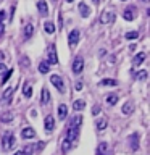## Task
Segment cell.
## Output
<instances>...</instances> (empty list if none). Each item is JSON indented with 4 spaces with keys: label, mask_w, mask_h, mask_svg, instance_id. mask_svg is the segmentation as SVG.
Returning a JSON list of instances; mask_svg holds the SVG:
<instances>
[{
    "label": "cell",
    "mask_w": 150,
    "mask_h": 155,
    "mask_svg": "<svg viewBox=\"0 0 150 155\" xmlns=\"http://www.w3.org/2000/svg\"><path fill=\"white\" fill-rule=\"evenodd\" d=\"M15 144H16V139H15V136L13 133H5L3 134V137H2V147L3 150H11L15 147Z\"/></svg>",
    "instance_id": "obj_1"
},
{
    "label": "cell",
    "mask_w": 150,
    "mask_h": 155,
    "mask_svg": "<svg viewBox=\"0 0 150 155\" xmlns=\"http://www.w3.org/2000/svg\"><path fill=\"white\" fill-rule=\"evenodd\" d=\"M50 82L58 89V92H65V82L58 74H52L50 76Z\"/></svg>",
    "instance_id": "obj_2"
},
{
    "label": "cell",
    "mask_w": 150,
    "mask_h": 155,
    "mask_svg": "<svg viewBox=\"0 0 150 155\" xmlns=\"http://www.w3.org/2000/svg\"><path fill=\"white\" fill-rule=\"evenodd\" d=\"M79 36H81V32L77 31V29H73L70 32V36H68V44H70V47H74L76 44L79 42Z\"/></svg>",
    "instance_id": "obj_3"
},
{
    "label": "cell",
    "mask_w": 150,
    "mask_h": 155,
    "mask_svg": "<svg viewBox=\"0 0 150 155\" xmlns=\"http://www.w3.org/2000/svg\"><path fill=\"white\" fill-rule=\"evenodd\" d=\"M77 134H79V126H76V124H70V128H68V134H66V139H70L71 142L77 137Z\"/></svg>",
    "instance_id": "obj_4"
},
{
    "label": "cell",
    "mask_w": 150,
    "mask_h": 155,
    "mask_svg": "<svg viewBox=\"0 0 150 155\" xmlns=\"http://www.w3.org/2000/svg\"><path fill=\"white\" fill-rule=\"evenodd\" d=\"M84 70V60H82V57H77L74 61H73V73L74 74H79V73Z\"/></svg>",
    "instance_id": "obj_5"
},
{
    "label": "cell",
    "mask_w": 150,
    "mask_h": 155,
    "mask_svg": "<svg viewBox=\"0 0 150 155\" xmlns=\"http://www.w3.org/2000/svg\"><path fill=\"white\" fill-rule=\"evenodd\" d=\"M44 128H45L47 133H52L53 129H55V120H53V116L47 115L45 120H44Z\"/></svg>",
    "instance_id": "obj_6"
},
{
    "label": "cell",
    "mask_w": 150,
    "mask_h": 155,
    "mask_svg": "<svg viewBox=\"0 0 150 155\" xmlns=\"http://www.w3.org/2000/svg\"><path fill=\"white\" fill-rule=\"evenodd\" d=\"M48 63H50V65H57V63H58V57H57L55 45H50V47H48Z\"/></svg>",
    "instance_id": "obj_7"
},
{
    "label": "cell",
    "mask_w": 150,
    "mask_h": 155,
    "mask_svg": "<svg viewBox=\"0 0 150 155\" xmlns=\"http://www.w3.org/2000/svg\"><path fill=\"white\" fill-rule=\"evenodd\" d=\"M121 111H123L124 116L132 115V111H134V104H132V102H126V104L123 105V108H121Z\"/></svg>",
    "instance_id": "obj_8"
},
{
    "label": "cell",
    "mask_w": 150,
    "mask_h": 155,
    "mask_svg": "<svg viewBox=\"0 0 150 155\" xmlns=\"http://www.w3.org/2000/svg\"><path fill=\"white\" fill-rule=\"evenodd\" d=\"M32 34H34V26L31 23H28L26 26H24V41H29V39L32 37Z\"/></svg>",
    "instance_id": "obj_9"
},
{
    "label": "cell",
    "mask_w": 150,
    "mask_h": 155,
    "mask_svg": "<svg viewBox=\"0 0 150 155\" xmlns=\"http://www.w3.org/2000/svg\"><path fill=\"white\" fill-rule=\"evenodd\" d=\"M37 10H39L41 15H47L48 13V5H47L45 0H39L37 2Z\"/></svg>",
    "instance_id": "obj_10"
},
{
    "label": "cell",
    "mask_w": 150,
    "mask_h": 155,
    "mask_svg": "<svg viewBox=\"0 0 150 155\" xmlns=\"http://www.w3.org/2000/svg\"><path fill=\"white\" fill-rule=\"evenodd\" d=\"M21 136H23L24 139H32L34 136H36V131H34L32 128H29V126H28V128H24V129L21 131Z\"/></svg>",
    "instance_id": "obj_11"
},
{
    "label": "cell",
    "mask_w": 150,
    "mask_h": 155,
    "mask_svg": "<svg viewBox=\"0 0 150 155\" xmlns=\"http://www.w3.org/2000/svg\"><path fill=\"white\" fill-rule=\"evenodd\" d=\"M145 58H147V53H145V52H140L139 55H135V57H134V60H132V65H134V66H137V65H142V61L145 60Z\"/></svg>",
    "instance_id": "obj_12"
},
{
    "label": "cell",
    "mask_w": 150,
    "mask_h": 155,
    "mask_svg": "<svg viewBox=\"0 0 150 155\" xmlns=\"http://www.w3.org/2000/svg\"><path fill=\"white\" fill-rule=\"evenodd\" d=\"M111 19H113V15H111L110 12H103V13H102V16H100V23L106 24V23H110Z\"/></svg>",
    "instance_id": "obj_13"
},
{
    "label": "cell",
    "mask_w": 150,
    "mask_h": 155,
    "mask_svg": "<svg viewBox=\"0 0 150 155\" xmlns=\"http://www.w3.org/2000/svg\"><path fill=\"white\" fill-rule=\"evenodd\" d=\"M68 115V107L65 104H61L60 107H58V116H60V120H65Z\"/></svg>",
    "instance_id": "obj_14"
},
{
    "label": "cell",
    "mask_w": 150,
    "mask_h": 155,
    "mask_svg": "<svg viewBox=\"0 0 150 155\" xmlns=\"http://www.w3.org/2000/svg\"><path fill=\"white\" fill-rule=\"evenodd\" d=\"M39 71H41L42 74H47V73L50 71V63H48V61H41V65H39Z\"/></svg>",
    "instance_id": "obj_15"
},
{
    "label": "cell",
    "mask_w": 150,
    "mask_h": 155,
    "mask_svg": "<svg viewBox=\"0 0 150 155\" xmlns=\"http://www.w3.org/2000/svg\"><path fill=\"white\" fill-rule=\"evenodd\" d=\"M129 140H131V149H132V150H137V149H139V136H137V134H132Z\"/></svg>",
    "instance_id": "obj_16"
},
{
    "label": "cell",
    "mask_w": 150,
    "mask_h": 155,
    "mask_svg": "<svg viewBox=\"0 0 150 155\" xmlns=\"http://www.w3.org/2000/svg\"><path fill=\"white\" fill-rule=\"evenodd\" d=\"M79 12H81V16H89V15H90V8L89 7H87V5L86 3H79Z\"/></svg>",
    "instance_id": "obj_17"
},
{
    "label": "cell",
    "mask_w": 150,
    "mask_h": 155,
    "mask_svg": "<svg viewBox=\"0 0 150 155\" xmlns=\"http://www.w3.org/2000/svg\"><path fill=\"white\" fill-rule=\"evenodd\" d=\"M73 147V142H71V140L70 139H65V140H63V142H61V152H70V149Z\"/></svg>",
    "instance_id": "obj_18"
},
{
    "label": "cell",
    "mask_w": 150,
    "mask_h": 155,
    "mask_svg": "<svg viewBox=\"0 0 150 155\" xmlns=\"http://www.w3.org/2000/svg\"><path fill=\"white\" fill-rule=\"evenodd\" d=\"M106 150H108V144L100 142L99 147H97V155H103V153H106Z\"/></svg>",
    "instance_id": "obj_19"
},
{
    "label": "cell",
    "mask_w": 150,
    "mask_h": 155,
    "mask_svg": "<svg viewBox=\"0 0 150 155\" xmlns=\"http://www.w3.org/2000/svg\"><path fill=\"white\" fill-rule=\"evenodd\" d=\"M84 107H86V104H84V100H81V99H77V100L73 102V108L77 110V111H81Z\"/></svg>",
    "instance_id": "obj_20"
},
{
    "label": "cell",
    "mask_w": 150,
    "mask_h": 155,
    "mask_svg": "<svg viewBox=\"0 0 150 155\" xmlns=\"http://www.w3.org/2000/svg\"><path fill=\"white\" fill-rule=\"evenodd\" d=\"M44 31H45L47 34H53V32H55V26H53V23H50V21L44 23Z\"/></svg>",
    "instance_id": "obj_21"
},
{
    "label": "cell",
    "mask_w": 150,
    "mask_h": 155,
    "mask_svg": "<svg viewBox=\"0 0 150 155\" xmlns=\"http://www.w3.org/2000/svg\"><path fill=\"white\" fill-rule=\"evenodd\" d=\"M23 94H24V97H26V99H29V97L32 95V86L31 84H24V89H23Z\"/></svg>",
    "instance_id": "obj_22"
},
{
    "label": "cell",
    "mask_w": 150,
    "mask_h": 155,
    "mask_svg": "<svg viewBox=\"0 0 150 155\" xmlns=\"http://www.w3.org/2000/svg\"><path fill=\"white\" fill-rule=\"evenodd\" d=\"M42 104H47V102L48 100H50V92H48V89H47V87H44V89H42Z\"/></svg>",
    "instance_id": "obj_23"
},
{
    "label": "cell",
    "mask_w": 150,
    "mask_h": 155,
    "mask_svg": "<svg viewBox=\"0 0 150 155\" xmlns=\"http://www.w3.org/2000/svg\"><path fill=\"white\" fill-rule=\"evenodd\" d=\"M139 37V32L137 31H129L124 34V39H128V41H134V39Z\"/></svg>",
    "instance_id": "obj_24"
},
{
    "label": "cell",
    "mask_w": 150,
    "mask_h": 155,
    "mask_svg": "<svg viewBox=\"0 0 150 155\" xmlns=\"http://www.w3.org/2000/svg\"><path fill=\"white\" fill-rule=\"evenodd\" d=\"M116 102H118V95H116V94L106 95V104H108V105H115Z\"/></svg>",
    "instance_id": "obj_25"
},
{
    "label": "cell",
    "mask_w": 150,
    "mask_h": 155,
    "mask_svg": "<svg viewBox=\"0 0 150 155\" xmlns=\"http://www.w3.org/2000/svg\"><path fill=\"white\" fill-rule=\"evenodd\" d=\"M2 121L3 123H10V121H13V113L11 111H5L2 115Z\"/></svg>",
    "instance_id": "obj_26"
},
{
    "label": "cell",
    "mask_w": 150,
    "mask_h": 155,
    "mask_svg": "<svg viewBox=\"0 0 150 155\" xmlns=\"http://www.w3.org/2000/svg\"><path fill=\"white\" fill-rule=\"evenodd\" d=\"M100 86H118V81L116 79H102Z\"/></svg>",
    "instance_id": "obj_27"
},
{
    "label": "cell",
    "mask_w": 150,
    "mask_h": 155,
    "mask_svg": "<svg viewBox=\"0 0 150 155\" xmlns=\"http://www.w3.org/2000/svg\"><path fill=\"white\" fill-rule=\"evenodd\" d=\"M123 18L126 19V21H132L134 19V15H132V10H124V13H123Z\"/></svg>",
    "instance_id": "obj_28"
},
{
    "label": "cell",
    "mask_w": 150,
    "mask_h": 155,
    "mask_svg": "<svg viewBox=\"0 0 150 155\" xmlns=\"http://www.w3.org/2000/svg\"><path fill=\"white\" fill-rule=\"evenodd\" d=\"M13 87H8V89H5V92H3V100H8L10 102V99H11V95H13Z\"/></svg>",
    "instance_id": "obj_29"
},
{
    "label": "cell",
    "mask_w": 150,
    "mask_h": 155,
    "mask_svg": "<svg viewBox=\"0 0 150 155\" xmlns=\"http://www.w3.org/2000/svg\"><path fill=\"white\" fill-rule=\"evenodd\" d=\"M34 150L36 149H34V145L31 144V145H28V147L23 149V155H34Z\"/></svg>",
    "instance_id": "obj_30"
},
{
    "label": "cell",
    "mask_w": 150,
    "mask_h": 155,
    "mask_svg": "<svg viewBox=\"0 0 150 155\" xmlns=\"http://www.w3.org/2000/svg\"><path fill=\"white\" fill-rule=\"evenodd\" d=\"M13 74V70H7L3 73V78H2V84H7V81L10 79V76Z\"/></svg>",
    "instance_id": "obj_31"
},
{
    "label": "cell",
    "mask_w": 150,
    "mask_h": 155,
    "mask_svg": "<svg viewBox=\"0 0 150 155\" xmlns=\"http://www.w3.org/2000/svg\"><path fill=\"white\" fill-rule=\"evenodd\" d=\"M106 124H108V123H106V120H100L99 123H97V129H99V131H103V129L106 128Z\"/></svg>",
    "instance_id": "obj_32"
},
{
    "label": "cell",
    "mask_w": 150,
    "mask_h": 155,
    "mask_svg": "<svg viewBox=\"0 0 150 155\" xmlns=\"http://www.w3.org/2000/svg\"><path fill=\"white\" fill-rule=\"evenodd\" d=\"M137 79H140V81H145V79H147V71H145V70L139 71V73H137Z\"/></svg>",
    "instance_id": "obj_33"
},
{
    "label": "cell",
    "mask_w": 150,
    "mask_h": 155,
    "mask_svg": "<svg viewBox=\"0 0 150 155\" xmlns=\"http://www.w3.org/2000/svg\"><path fill=\"white\" fill-rule=\"evenodd\" d=\"M8 68H7V65H3V63H0V74H3L5 71H7Z\"/></svg>",
    "instance_id": "obj_34"
},
{
    "label": "cell",
    "mask_w": 150,
    "mask_h": 155,
    "mask_svg": "<svg viewBox=\"0 0 150 155\" xmlns=\"http://www.w3.org/2000/svg\"><path fill=\"white\" fill-rule=\"evenodd\" d=\"M92 113H94V115H99V113H100V107L95 105L94 108H92Z\"/></svg>",
    "instance_id": "obj_35"
},
{
    "label": "cell",
    "mask_w": 150,
    "mask_h": 155,
    "mask_svg": "<svg viewBox=\"0 0 150 155\" xmlns=\"http://www.w3.org/2000/svg\"><path fill=\"white\" fill-rule=\"evenodd\" d=\"M58 28H63V18H61V15H58Z\"/></svg>",
    "instance_id": "obj_36"
},
{
    "label": "cell",
    "mask_w": 150,
    "mask_h": 155,
    "mask_svg": "<svg viewBox=\"0 0 150 155\" xmlns=\"http://www.w3.org/2000/svg\"><path fill=\"white\" fill-rule=\"evenodd\" d=\"M3 32H5V26H3V23L0 21V37L3 36Z\"/></svg>",
    "instance_id": "obj_37"
},
{
    "label": "cell",
    "mask_w": 150,
    "mask_h": 155,
    "mask_svg": "<svg viewBox=\"0 0 150 155\" xmlns=\"http://www.w3.org/2000/svg\"><path fill=\"white\" fill-rule=\"evenodd\" d=\"M81 89H82V82L77 81V82H76V91H81Z\"/></svg>",
    "instance_id": "obj_38"
},
{
    "label": "cell",
    "mask_w": 150,
    "mask_h": 155,
    "mask_svg": "<svg viewBox=\"0 0 150 155\" xmlns=\"http://www.w3.org/2000/svg\"><path fill=\"white\" fill-rule=\"evenodd\" d=\"M115 61H116V60H115V57H110V58H108V65H110V66H111V65H115Z\"/></svg>",
    "instance_id": "obj_39"
},
{
    "label": "cell",
    "mask_w": 150,
    "mask_h": 155,
    "mask_svg": "<svg viewBox=\"0 0 150 155\" xmlns=\"http://www.w3.org/2000/svg\"><path fill=\"white\" fill-rule=\"evenodd\" d=\"M5 16H7V15H5V12H3V10H0V21H3Z\"/></svg>",
    "instance_id": "obj_40"
},
{
    "label": "cell",
    "mask_w": 150,
    "mask_h": 155,
    "mask_svg": "<svg viewBox=\"0 0 150 155\" xmlns=\"http://www.w3.org/2000/svg\"><path fill=\"white\" fill-rule=\"evenodd\" d=\"M21 60H23V63H24V66H29V60H28V58H26V57H23V58H21Z\"/></svg>",
    "instance_id": "obj_41"
},
{
    "label": "cell",
    "mask_w": 150,
    "mask_h": 155,
    "mask_svg": "<svg viewBox=\"0 0 150 155\" xmlns=\"http://www.w3.org/2000/svg\"><path fill=\"white\" fill-rule=\"evenodd\" d=\"M106 55V50H105V48H102V50L99 52V57H105Z\"/></svg>",
    "instance_id": "obj_42"
},
{
    "label": "cell",
    "mask_w": 150,
    "mask_h": 155,
    "mask_svg": "<svg viewBox=\"0 0 150 155\" xmlns=\"http://www.w3.org/2000/svg\"><path fill=\"white\" fill-rule=\"evenodd\" d=\"M3 58H5V53H3V52H0V61H2Z\"/></svg>",
    "instance_id": "obj_43"
},
{
    "label": "cell",
    "mask_w": 150,
    "mask_h": 155,
    "mask_svg": "<svg viewBox=\"0 0 150 155\" xmlns=\"http://www.w3.org/2000/svg\"><path fill=\"white\" fill-rule=\"evenodd\" d=\"M15 155H23V150H18V152L15 153Z\"/></svg>",
    "instance_id": "obj_44"
},
{
    "label": "cell",
    "mask_w": 150,
    "mask_h": 155,
    "mask_svg": "<svg viewBox=\"0 0 150 155\" xmlns=\"http://www.w3.org/2000/svg\"><path fill=\"white\" fill-rule=\"evenodd\" d=\"M92 2H94V3H99V0H92Z\"/></svg>",
    "instance_id": "obj_45"
},
{
    "label": "cell",
    "mask_w": 150,
    "mask_h": 155,
    "mask_svg": "<svg viewBox=\"0 0 150 155\" xmlns=\"http://www.w3.org/2000/svg\"><path fill=\"white\" fill-rule=\"evenodd\" d=\"M103 155H110V153H108V152H106V153H103Z\"/></svg>",
    "instance_id": "obj_46"
},
{
    "label": "cell",
    "mask_w": 150,
    "mask_h": 155,
    "mask_svg": "<svg viewBox=\"0 0 150 155\" xmlns=\"http://www.w3.org/2000/svg\"><path fill=\"white\" fill-rule=\"evenodd\" d=\"M66 2H73V0H66Z\"/></svg>",
    "instance_id": "obj_47"
},
{
    "label": "cell",
    "mask_w": 150,
    "mask_h": 155,
    "mask_svg": "<svg viewBox=\"0 0 150 155\" xmlns=\"http://www.w3.org/2000/svg\"><path fill=\"white\" fill-rule=\"evenodd\" d=\"M142 2H147V0H142Z\"/></svg>",
    "instance_id": "obj_48"
},
{
    "label": "cell",
    "mask_w": 150,
    "mask_h": 155,
    "mask_svg": "<svg viewBox=\"0 0 150 155\" xmlns=\"http://www.w3.org/2000/svg\"><path fill=\"white\" fill-rule=\"evenodd\" d=\"M123 2H124V0H123Z\"/></svg>",
    "instance_id": "obj_49"
}]
</instances>
